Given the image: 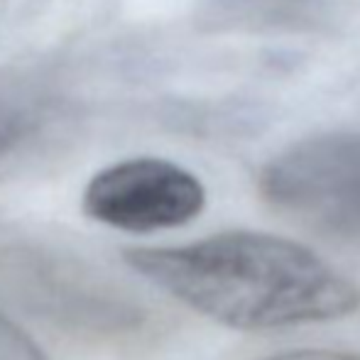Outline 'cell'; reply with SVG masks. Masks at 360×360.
<instances>
[{
	"label": "cell",
	"mask_w": 360,
	"mask_h": 360,
	"mask_svg": "<svg viewBox=\"0 0 360 360\" xmlns=\"http://www.w3.org/2000/svg\"><path fill=\"white\" fill-rule=\"evenodd\" d=\"M262 199L319 236L360 243V133L314 135L260 174Z\"/></svg>",
	"instance_id": "7a4b0ae2"
},
{
	"label": "cell",
	"mask_w": 360,
	"mask_h": 360,
	"mask_svg": "<svg viewBox=\"0 0 360 360\" xmlns=\"http://www.w3.org/2000/svg\"><path fill=\"white\" fill-rule=\"evenodd\" d=\"M204 206V184L189 169L157 157H135L105 167L84 191V211L94 221L130 233L184 226Z\"/></svg>",
	"instance_id": "3957f363"
},
{
	"label": "cell",
	"mask_w": 360,
	"mask_h": 360,
	"mask_svg": "<svg viewBox=\"0 0 360 360\" xmlns=\"http://www.w3.org/2000/svg\"><path fill=\"white\" fill-rule=\"evenodd\" d=\"M0 360H49L37 341L27 336L15 321L0 314Z\"/></svg>",
	"instance_id": "277c9868"
},
{
	"label": "cell",
	"mask_w": 360,
	"mask_h": 360,
	"mask_svg": "<svg viewBox=\"0 0 360 360\" xmlns=\"http://www.w3.org/2000/svg\"><path fill=\"white\" fill-rule=\"evenodd\" d=\"M265 360H360V353L326 351V348H304V351L277 353V356H270Z\"/></svg>",
	"instance_id": "5b68a950"
},
{
	"label": "cell",
	"mask_w": 360,
	"mask_h": 360,
	"mask_svg": "<svg viewBox=\"0 0 360 360\" xmlns=\"http://www.w3.org/2000/svg\"><path fill=\"white\" fill-rule=\"evenodd\" d=\"M125 260L176 302L238 331L336 321L360 307L356 282L275 233L226 231L186 245L135 248Z\"/></svg>",
	"instance_id": "6da1fadb"
}]
</instances>
